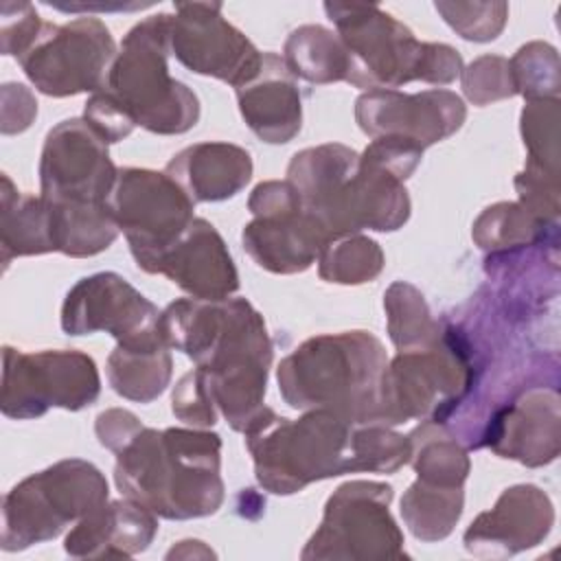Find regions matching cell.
I'll return each mask as SVG.
<instances>
[{
    "mask_svg": "<svg viewBox=\"0 0 561 561\" xmlns=\"http://www.w3.org/2000/svg\"><path fill=\"white\" fill-rule=\"evenodd\" d=\"M357 121L373 138H403L425 149L462 125L465 105L449 90H427L421 94L370 90L357 99Z\"/></svg>",
    "mask_w": 561,
    "mask_h": 561,
    "instance_id": "16",
    "label": "cell"
},
{
    "mask_svg": "<svg viewBox=\"0 0 561 561\" xmlns=\"http://www.w3.org/2000/svg\"><path fill=\"white\" fill-rule=\"evenodd\" d=\"M42 199L53 206H110L118 171L107 142L81 118L48 131L42 164Z\"/></svg>",
    "mask_w": 561,
    "mask_h": 561,
    "instance_id": "13",
    "label": "cell"
},
{
    "mask_svg": "<svg viewBox=\"0 0 561 561\" xmlns=\"http://www.w3.org/2000/svg\"><path fill=\"white\" fill-rule=\"evenodd\" d=\"M392 489L379 482H346L327 502L318 533L302 559H401L403 537L388 513Z\"/></svg>",
    "mask_w": 561,
    "mask_h": 561,
    "instance_id": "10",
    "label": "cell"
},
{
    "mask_svg": "<svg viewBox=\"0 0 561 561\" xmlns=\"http://www.w3.org/2000/svg\"><path fill=\"white\" fill-rule=\"evenodd\" d=\"M15 57L44 94H96L107 83L116 48L110 31L99 20L79 18L64 26L39 22Z\"/></svg>",
    "mask_w": 561,
    "mask_h": 561,
    "instance_id": "8",
    "label": "cell"
},
{
    "mask_svg": "<svg viewBox=\"0 0 561 561\" xmlns=\"http://www.w3.org/2000/svg\"><path fill=\"white\" fill-rule=\"evenodd\" d=\"M169 18L151 15L127 33L101 90L131 125L156 134H182L199 116L197 96L169 77Z\"/></svg>",
    "mask_w": 561,
    "mask_h": 561,
    "instance_id": "6",
    "label": "cell"
},
{
    "mask_svg": "<svg viewBox=\"0 0 561 561\" xmlns=\"http://www.w3.org/2000/svg\"><path fill=\"white\" fill-rule=\"evenodd\" d=\"M2 193V259L53 252V226L46 202L31 195H13L11 180L4 175Z\"/></svg>",
    "mask_w": 561,
    "mask_h": 561,
    "instance_id": "24",
    "label": "cell"
},
{
    "mask_svg": "<svg viewBox=\"0 0 561 561\" xmlns=\"http://www.w3.org/2000/svg\"><path fill=\"white\" fill-rule=\"evenodd\" d=\"M250 210L256 219L243 228V245L270 272H302L331 241L289 182L259 184Z\"/></svg>",
    "mask_w": 561,
    "mask_h": 561,
    "instance_id": "12",
    "label": "cell"
},
{
    "mask_svg": "<svg viewBox=\"0 0 561 561\" xmlns=\"http://www.w3.org/2000/svg\"><path fill=\"white\" fill-rule=\"evenodd\" d=\"M107 204L138 267L151 274L158 259L195 219L193 199L182 186L169 175L147 169L118 171Z\"/></svg>",
    "mask_w": 561,
    "mask_h": 561,
    "instance_id": "9",
    "label": "cell"
},
{
    "mask_svg": "<svg viewBox=\"0 0 561 561\" xmlns=\"http://www.w3.org/2000/svg\"><path fill=\"white\" fill-rule=\"evenodd\" d=\"M353 425L331 410L289 421L263 408L243 432L259 482L272 493L287 495L320 478L368 471L364 427L353 430Z\"/></svg>",
    "mask_w": 561,
    "mask_h": 561,
    "instance_id": "4",
    "label": "cell"
},
{
    "mask_svg": "<svg viewBox=\"0 0 561 561\" xmlns=\"http://www.w3.org/2000/svg\"><path fill=\"white\" fill-rule=\"evenodd\" d=\"M153 274H164L199 300H221L237 291L232 259L206 219H193L184 234L158 259Z\"/></svg>",
    "mask_w": 561,
    "mask_h": 561,
    "instance_id": "18",
    "label": "cell"
},
{
    "mask_svg": "<svg viewBox=\"0 0 561 561\" xmlns=\"http://www.w3.org/2000/svg\"><path fill=\"white\" fill-rule=\"evenodd\" d=\"M515 92H522L530 101L557 99L559 90V64L557 50L548 44H528L519 48L517 57L508 64Z\"/></svg>",
    "mask_w": 561,
    "mask_h": 561,
    "instance_id": "30",
    "label": "cell"
},
{
    "mask_svg": "<svg viewBox=\"0 0 561 561\" xmlns=\"http://www.w3.org/2000/svg\"><path fill=\"white\" fill-rule=\"evenodd\" d=\"M217 434L138 425L116 449V484L167 519L210 515L224 500Z\"/></svg>",
    "mask_w": 561,
    "mask_h": 561,
    "instance_id": "2",
    "label": "cell"
},
{
    "mask_svg": "<svg viewBox=\"0 0 561 561\" xmlns=\"http://www.w3.org/2000/svg\"><path fill=\"white\" fill-rule=\"evenodd\" d=\"M167 348V342L116 346L107 366L112 388L118 394L140 403L156 399L171 377V355Z\"/></svg>",
    "mask_w": 561,
    "mask_h": 561,
    "instance_id": "23",
    "label": "cell"
},
{
    "mask_svg": "<svg viewBox=\"0 0 561 561\" xmlns=\"http://www.w3.org/2000/svg\"><path fill=\"white\" fill-rule=\"evenodd\" d=\"M158 526L142 504H101L66 537V552L72 557H129L145 550Z\"/></svg>",
    "mask_w": 561,
    "mask_h": 561,
    "instance_id": "21",
    "label": "cell"
},
{
    "mask_svg": "<svg viewBox=\"0 0 561 561\" xmlns=\"http://www.w3.org/2000/svg\"><path fill=\"white\" fill-rule=\"evenodd\" d=\"M250 129L265 142H287L300 129V94L294 75L274 53H265L252 81L237 88Z\"/></svg>",
    "mask_w": 561,
    "mask_h": 561,
    "instance_id": "20",
    "label": "cell"
},
{
    "mask_svg": "<svg viewBox=\"0 0 561 561\" xmlns=\"http://www.w3.org/2000/svg\"><path fill=\"white\" fill-rule=\"evenodd\" d=\"M462 88L478 105L515 94L508 61L502 57H482L473 61L462 75Z\"/></svg>",
    "mask_w": 561,
    "mask_h": 561,
    "instance_id": "31",
    "label": "cell"
},
{
    "mask_svg": "<svg viewBox=\"0 0 561 561\" xmlns=\"http://www.w3.org/2000/svg\"><path fill=\"white\" fill-rule=\"evenodd\" d=\"M160 329L169 346L197 362V373L208 397L221 408L237 432L259 416L272 346L261 316L250 302L178 300L160 316Z\"/></svg>",
    "mask_w": 561,
    "mask_h": 561,
    "instance_id": "1",
    "label": "cell"
},
{
    "mask_svg": "<svg viewBox=\"0 0 561 561\" xmlns=\"http://www.w3.org/2000/svg\"><path fill=\"white\" fill-rule=\"evenodd\" d=\"M386 355L366 331L322 335L305 342L278 368L291 408H320L355 423H381Z\"/></svg>",
    "mask_w": 561,
    "mask_h": 561,
    "instance_id": "3",
    "label": "cell"
},
{
    "mask_svg": "<svg viewBox=\"0 0 561 561\" xmlns=\"http://www.w3.org/2000/svg\"><path fill=\"white\" fill-rule=\"evenodd\" d=\"M173 414L191 425H213L215 423V403L202 383L197 370L188 373L173 392Z\"/></svg>",
    "mask_w": 561,
    "mask_h": 561,
    "instance_id": "32",
    "label": "cell"
},
{
    "mask_svg": "<svg viewBox=\"0 0 561 561\" xmlns=\"http://www.w3.org/2000/svg\"><path fill=\"white\" fill-rule=\"evenodd\" d=\"M554 511L533 484L506 489L495 508L482 513L465 533V546L480 557H506L537 546L550 530Z\"/></svg>",
    "mask_w": 561,
    "mask_h": 561,
    "instance_id": "17",
    "label": "cell"
},
{
    "mask_svg": "<svg viewBox=\"0 0 561 561\" xmlns=\"http://www.w3.org/2000/svg\"><path fill=\"white\" fill-rule=\"evenodd\" d=\"M107 502V482L83 460H61L26 478L4 497L2 548L22 550L57 537L66 524Z\"/></svg>",
    "mask_w": 561,
    "mask_h": 561,
    "instance_id": "7",
    "label": "cell"
},
{
    "mask_svg": "<svg viewBox=\"0 0 561 561\" xmlns=\"http://www.w3.org/2000/svg\"><path fill=\"white\" fill-rule=\"evenodd\" d=\"M285 66L313 83L346 79V50L342 39L322 26H302L285 46Z\"/></svg>",
    "mask_w": 561,
    "mask_h": 561,
    "instance_id": "26",
    "label": "cell"
},
{
    "mask_svg": "<svg viewBox=\"0 0 561 561\" xmlns=\"http://www.w3.org/2000/svg\"><path fill=\"white\" fill-rule=\"evenodd\" d=\"M386 307L390 313V337L399 351L430 344L438 337V324L430 318L423 298L410 285H392Z\"/></svg>",
    "mask_w": 561,
    "mask_h": 561,
    "instance_id": "29",
    "label": "cell"
},
{
    "mask_svg": "<svg viewBox=\"0 0 561 561\" xmlns=\"http://www.w3.org/2000/svg\"><path fill=\"white\" fill-rule=\"evenodd\" d=\"M178 15L169 18V48L193 72L217 77L234 88L252 81L263 55L221 18L219 4H175Z\"/></svg>",
    "mask_w": 561,
    "mask_h": 561,
    "instance_id": "14",
    "label": "cell"
},
{
    "mask_svg": "<svg viewBox=\"0 0 561 561\" xmlns=\"http://www.w3.org/2000/svg\"><path fill=\"white\" fill-rule=\"evenodd\" d=\"M99 397V373L92 357L77 351L33 355L4 348L2 412L11 419L42 416L50 405L81 410Z\"/></svg>",
    "mask_w": 561,
    "mask_h": 561,
    "instance_id": "11",
    "label": "cell"
},
{
    "mask_svg": "<svg viewBox=\"0 0 561 561\" xmlns=\"http://www.w3.org/2000/svg\"><path fill=\"white\" fill-rule=\"evenodd\" d=\"M559 399L557 392L546 399L535 390L524 401L504 408L493 416L489 445L504 458H517L524 465L550 462L559 451Z\"/></svg>",
    "mask_w": 561,
    "mask_h": 561,
    "instance_id": "19",
    "label": "cell"
},
{
    "mask_svg": "<svg viewBox=\"0 0 561 561\" xmlns=\"http://www.w3.org/2000/svg\"><path fill=\"white\" fill-rule=\"evenodd\" d=\"M167 175L193 202H217L241 191L252 175L250 153L226 142H204L180 151Z\"/></svg>",
    "mask_w": 561,
    "mask_h": 561,
    "instance_id": "22",
    "label": "cell"
},
{
    "mask_svg": "<svg viewBox=\"0 0 561 561\" xmlns=\"http://www.w3.org/2000/svg\"><path fill=\"white\" fill-rule=\"evenodd\" d=\"M158 309L125 278L112 272L83 278L68 291L61 309V327L70 335L107 331L118 346L167 342Z\"/></svg>",
    "mask_w": 561,
    "mask_h": 561,
    "instance_id": "15",
    "label": "cell"
},
{
    "mask_svg": "<svg viewBox=\"0 0 561 561\" xmlns=\"http://www.w3.org/2000/svg\"><path fill=\"white\" fill-rule=\"evenodd\" d=\"M324 9L340 28L346 81L357 88L386 90L412 79L449 83L462 70L451 46L416 42L408 26L377 7L327 2Z\"/></svg>",
    "mask_w": 561,
    "mask_h": 561,
    "instance_id": "5",
    "label": "cell"
},
{
    "mask_svg": "<svg viewBox=\"0 0 561 561\" xmlns=\"http://www.w3.org/2000/svg\"><path fill=\"white\" fill-rule=\"evenodd\" d=\"M383 267L379 245L366 237L333 239L320 254V274L331 283H366Z\"/></svg>",
    "mask_w": 561,
    "mask_h": 561,
    "instance_id": "28",
    "label": "cell"
},
{
    "mask_svg": "<svg viewBox=\"0 0 561 561\" xmlns=\"http://www.w3.org/2000/svg\"><path fill=\"white\" fill-rule=\"evenodd\" d=\"M462 511V486L416 480L401 500V513L414 537L436 541L451 533Z\"/></svg>",
    "mask_w": 561,
    "mask_h": 561,
    "instance_id": "25",
    "label": "cell"
},
{
    "mask_svg": "<svg viewBox=\"0 0 561 561\" xmlns=\"http://www.w3.org/2000/svg\"><path fill=\"white\" fill-rule=\"evenodd\" d=\"M559 101L557 99H535L522 112V134L524 145L530 151L528 167L537 173L557 180L559 173Z\"/></svg>",
    "mask_w": 561,
    "mask_h": 561,
    "instance_id": "27",
    "label": "cell"
}]
</instances>
